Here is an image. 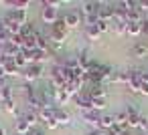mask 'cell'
<instances>
[{
	"mask_svg": "<svg viewBox=\"0 0 148 135\" xmlns=\"http://www.w3.org/2000/svg\"><path fill=\"white\" fill-rule=\"evenodd\" d=\"M45 125H47V129H57V127H59L57 119H53V121H49V123H45Z\"/></svg>",
	"mask_w": 148,
	"mask_h": 135,
	"instance_id": "cell-30",
	"label": "cell"
},
{
	"mask_svg": "<svg viewBox=\"0 0 148 135\" xmlns=\"http://www.w3.org/2000/svg\"><path fill=\"white\" fill-rule=\"evenodd\" d=\"M41 18H43V22L45 24H55L57 20H59V12H57V8L55 6H51L49 2H41Z\"/></svg>",
	"mask_w": 148,
	"mask_h": 135,
	"instance_id": "cell-1",
	"label": "cell"
},
{
	"mask_svg": "<svg viewBox=\"0 0 148 135\" xmlns=\"http://www.w3.org/2000/svg\"><path fill=\"white\" fill-rule=\"evenodd\" d=\"M106 105H108L106 97H97V99H91V107H93V111H97V113H101V111L106 109Z\"/></svg>",
	"mask_w": 148,
	"mask_h": 135,
	"instance_id": "cell-22",
	"label": "cell"
},
{
	"mask_svg": "<svg viewBox=\"0 0 148 135\" xmlns=\"http://www.w3.org/2000/svg\"><path fill=\"white\" fill-rule=\"evenodd\" d=\"M87 135H106V133H103L101 129H91V131H89Z\"/></svg>",
	"mask_w": 148,
	"mask_h": 135,
	"instance_id": "cell-31",
	"label": "cell"
},
{
	"mask_svg": "<svg viewBox=\"0 0 148 135\" xmlns=\"http://www.w3.org/2000/svg\"><path fill=\"white\" fill-rule=\"evenodd\" d=\"M55 109H57V107H43V109L39 111V119H43L45 123L53 121V119H55Z\"/></svg>",
	"mask_w": 148,
	"mask_h": 135,
	"instance_id": "cell-15",
	"label": "cell"
},
{
	"mask_svg": "<svg viewBox=\"0 0 148 135\" xmlns=\"http://www.w3.org/2000/svg\"><path fill=\"white\" fill-rule=\"evenodd\" d=\"M4 85H8V83H6V81H0V89H2Z\"/></svg>",
	"mask_w": 148,
	"mask_h": 135,
	"instance_id": "cell-36",
	"label": "cell"
},
{
	"mask_svg": "<svg viewBox=\"0 0 148 135\" xmlns=\"http://www.w3.org/2000/svg\"><path fill=\"white\" fill-rule=\"evenodd\" d=\"M122 135H126V133H122Z\"/></svg>",
	"mask_w": 148,
	"mask_h": 135,
	"instance_id": "cell-37",
	"label": "cell"
},
{
	"mask_svg": "<svg viewBox=\"0 0 148 135\" xmlns=\"http://www.w3.org/2000/svg\"><path fill=\"white\" fill-rule=\"evenodd\" d=\"M4 71H6V77H18V75H23V71L14 65V61H8L4 65Z\"/></svg>",
	"mask_w": 148,
	"mask_h": 135,
	"instance_id": "cell-16",
	"label": "cell"
},
{
	"mask_svg": "<svg viewBox=\"0 0 148 135\" xmlns=\"http://www.w3.org/2000/svg\"><path fill=\"white\" fill-rule=\"evenodd\" d=\"M81 87H83V81L81 79H71L67 85H65V91L71 95V97H77L81 93Z\"/></svg>",
	"mask_w": 148,
	"mask_h": 135,
	"instance_id": "cell-11",
	"label": "cell"
},
{
	"mask_svg": "<svg viewBox=\"0 0 148 135\" xmlns=\"http://www.w3.org/2000/svg\"><path fill=\"white\" fill-rule=\"evenodd\" d=\"M41 73H43V65L35 63V65H29V67L23 71V77H25L27 83H33V81H37V79L41 77Z\"/></svg>",
	"mask_w": 148,
	"mask_h": 135,
	"instance_id": "cell-4",
	"label": "cell"
},
{
	"mask_svg": "<svg viewBox=\"0 0 148 135\" xmlns=\"http://www.w3.org/2000/svg\"><path fill=\"white\" fill-rule=\"evenodd\" d=\"M51 30H57V32H61V34H67V32H69V26L65 24V20H63V18H59V20L53 24V28H51Z\"/></svg>",
	"mask_w": 148,
	"mask_h": 135,
	"instance_id": "cell-25",
	"label": "cell"
},
{
	"mask_svg": "<svg viewBox=\"0 0 148 135\" xmlns=\"http://www.w3.org/2000/svg\"><path fill=\"white\" fill-rule=\"evenodd\" d=\"M87 95H89L91 99L106 97V95H108V89H106V85H103V83H91V89L87 91Z\"/></svg>",
	"mask_w": 148,
	"mask_h": 135,
	"instance_id": "cell-12",
	"label": "cell"
},
{
	"mask_svg": "<svg viewBox=\"0 0 148 135\" xmlns=\"http://www.w3.org/2000/svg\"><path fill=\"white\" fill-rule=\"evenodd\" d=\"M116 127V117L110 115V113H101V119H99V129L101 131H112Z\"/></svg>",
	"mask_w": 148,
	"mask_h": 135,
	"instance_id": "cell-9",
	"label": "cell"
},
{
	"mask_svg": "<svg viewBox=\"0 0 148 135\" xmlns=\"http://www.w3.org/2000/svg\"><path fill=\"white\" fill-rule=\"evenodd\" d=\"M124 111L128 113V117H130V115H138V113H140V111H138V109H136V107H134L132 103H130V105H128V107H126Z\"/></svg>",
	"mask_w": 148,
	"mask_h": 135,
	"instance_id": "cell-29",
	"label": "cell"
},
{
	"mask_svg": "<svg viewBox=\"0 0 148 135\" xmlns=\"http://www.w3.org/2000/svg\"><path fill=\"white\" fill-rule=\"evenodd\" d=\"M0 135H8V133H6V129H4L2 125H0Z\"/></svg>",
	"mask_w": 148,
	"mask_h": 135,
	"instance_id": "cell-35",
	"label": "cell"
},
{
	"mask_svg": "<svg viewBox=\"0 0 148 135\" xmlns=\"http://www.w3.org/2000/svg\"><path fill=\"white\" fill-rule=\"evenodd\" d=\"M21 36L23 38H33V36H37V30H35V26L29 22V24H25L23 28H21Z\"/></svg>",
	"mask_w": 148,
	"mask_h": 135,
	"instance_id": "cell-19",
	"label": "cell"
},
{
	"mask_svg": "<svg viewBox=\"0 0 148 135\" xmlns=\"http://www.w3.org/2000/svg\"><path fill=\"white\" fill-rule=\"evenodd\" d=\"M114 117H116V127L126 133V129H128V113L126 111H118Z\"/></svg>",
	"mask_w": 148,
	"mask_h": 135,
	"instance_id": "cell-14",
	"label": "cell"
},
{
	"mask_svg": "<svg viewBox=\"0 0 148 135\" xmlns=\"http://www.w3.org/2000/svg\"><path fill=\"white\" fill-rule=\"evenodd\" d=\"M97 28H99V32L103 34V32H108V30H112V22H106V20H99V22H97Z\"/></svg>",
	"mask_w": 148,
	"mask_h": 135,
	"instance_id": "cell-28",
	"label": "cell"
},
{
	"mask_svg": "<svg viewBox=\"0 0 148 135\" xmlns=\"http://www.w3.org/2000/svg\"><path fill=\"white\" fill-rule=\"evenodd\" d=\"M23 119H25L31 127H35L37 121H39V113H37V111H27V113H23Z\"/></svg>",
	"mask_w": 148,
	"mask_h": 135,
	"instance_id": "cell-23",
	"label": "cell"
},
{
	"mask_svg": "<svg viewBox=\"0 0 148 135\" xmlns=\"http://www.w3.org/2000/svg\"><path fill=\"white\" fill-rule=\"evenodd\" d=\"M142 34L148 36V22H142Z\"/></svg>",
	"mask_w": 148,
	"mask_h": 135,
	"instance_id": "cell-34",
	"label": "cell"
},
{
	"mask_svg": "<svg viewBox=\"0 0 148 135\" xmlns=\"http://www.w3.org/2000/svg\"><path fill=\"white\" fill-rule=\"evenodd\" d=\"M114 12H116V6H114V4H110V2H99V10H97L99 20L112 22V20H114Z\"/></svg>",
	"mask_w": 148,
	"mask_h": 135,
	"instance_id": "cell-2",
	"label": "cell"
},
{
	"mask_svg": "<svg viewBox=\"0 0 148 135\" xmlns=\"http://www.w3.org/2000/svg\"><path fill=\"white\" fill-rule=\"evenodd\" d=\"M29 135H45V131H41V129H35V127H33Z\"/></svg>",
	"mask_w": 148,
	"mask_h": 135,
	"instance_id": "cell-32",
	"label": "cell"
},
{
	"mask_svg": "<svg viewBox=\"0 0 148 135\" xmlns=\"http://www.w3.org/2000/svg\"><path fill=\"white\" fill-rule=\"evenodd\" d=\"M75 103H77V107L81 109V113H85V111H91L93 107H91V97L87 95V93H79L77 97H75Z\"/></svg>",
	"mask_w": 148,
	"mask_h": 135,
	"instance_id": "cell-8",
	"label": "cell"
},
{
	"mask_svg": "<svg viewBox=\"0 0 148 135\" xmlns=\"http://www.w3.org/2000/svg\"><path fill=\"white\" fill-rule=\"evenodd\" d=\"M55 119H57L59 125H65V127H69L73 123V115L69 111H65V109H59V107L55 109Z\"/></svg>",
	"mask_w": 148,
	"mask_h": 135,
	"instance_id": "cell-7",
	"label": "cell"
},
{
	"mask_svg": "<svg viewBox=\"0 0 148 135\" xmlns=\"http://www.w3.org/2000/svg\"><path fill=\"white\" fill-rule=\"evenodd\" d=\"M63 20H65V24H67L69 30H71V28H77V26L81 24V14H79L77 10H69V12L63 16Z\"/></svg>",
	"mask_w": 148,
	"mask_h": 135,
	"instance_id": "cell-6",
	"label": "cell"
},
{
	"mask_svg": "<svg viewBox=\"0 0 148 135\" xmlns=\"http://www.w3.org/2000/svg\"><path fill=\"white\" fill-rule=\"evenodd\" d=\"M126 34H130V36H140V34H142V22H128Z\"/></svg>",
	"mask_w": 148,
	"mask_h": 135,
	"instance_id": "cell-18",
	"label": "cell"
},
{
	"mask_svg": "<svg viewBox=\"0 0 148 135\" xmlns=\"http://www.w3.org/2000/svg\"><path fill=\"white\" fill-rule=\"evenodd\" d=\"M8 20H12V22H16V24H21V26H25V24H29V12L27 10H8L6 14H4Z\"/></svg>",
	"mask_w": 148,
	"mask_h": 135,
	"instance_id": "cell-3",
	"label": "cell"
},
{
	"mask_svg": "<svg viewBox=\"0 0 148 135\" xmlns=\"http://www.w3.org/2000/svg\"><path fill=\"white\" fill-rule=\"evenodd\" d=\"M81 119L87 123V125H91L93 129H99V119H101V113H97V111H85V113H81Z\"/></svg>",
	"mask_w": 148,
	"mask_h": 135,
	"instance_id": "cell-5",
	"label": "cell"
},
{
	"mask_svg": "<svg viewBox=\"0 0 148 135\" xmlns=\"http://www.w3.org/2000/svg\"><path fill=\"white\" fill-rule=\"evenodd\" d=\"M99 10V2H81V18L85 16H91V14H97Z\"/></svg>",
	"mask_w": 148,
	"mask_h": 135,
	"instance_id": "cell-10",
	"label": "cell"
},
{
	"mask_svg": "<svg viewBox=\"0 0 148 135\" xmlns=\"http://www.w3.org/2000/svg\"><path fill=\"white\" fill-rule=\"evenodd\" d=\"M140 93H142V95H148V83H144V85H142V89H140Z\"/></svg>",
	"mask_w": 148,
	"mask_h": 135,
	"instance_id": "cell-33",
	"label": "cell"
},
{
	"mask_svg": "<svg viewBox=\"0 0 148 135\" xmlns=\"http://www.w3.org/2000/svg\"><path fill=\"white\" fill-rule=\"evenodd\" d=\"M85 36H87L89 41H99L101 32H99L97 26H85Z\"/></svg>",
	"mask_w": 148,
	"mask_h": 135,
	"instance_id": "cell-20",
	"label": "cell"
},
{
	"mask_svg": "<svg viewBox=\"0 0 148 135\" xmlns=\"http://www.w3.org/2000/svg\"><path fill=\"white\" fill-rule=\"evenodd\" d=\"M31 129H33V127H31L23 117L16 121V135H29V133H31Z\"/></svg>",
	"mask_w": 148,
	"mask_h": 135,
	"instance_id": "cell-17",
	"label": "cell"
},
{
	"mask_svg": "<svg viewBox=\"0 0 148 135\" xmlns=\"http://www.w3.org/2000/svg\"><path fill=\"white\" fill-rule=\"evenodd\" d=\"M112 30H114L118 36H122V34H126L128 24H124V22H114V20H112Z\"/></svg>",
	"mask_w": 148,
	"mask_h": 135,
	"instance_id": "cell-26",
	"label": "cell"
},
{
	"mask_svg": "<svg viewBox=\"0 0 148 135\" xmlns=\"http://www.w3.org/2000/svg\"><path fill=\"white\" fill-rule=\"evenodd\" d=\"M146 53H148V47H146V45H142V43H138V45H134V47H132V55H134V57H138V59L146 57Z\"/></svg>",
	"mask_w": 148,
	"mask_h": 135,
	"instance_id": "cell-21",
	"label": "cell"
},
{
	"mask_svg": "<svg viewBox=\"0 0 148 135\" xmlns=\"http://www.w3.org/2000/svg\"><path fill=\"white\" fill-rule=\"evenodd\" d=\"M140 117H142L140 113L138 115H130L128 117V127H140Z\"/></svg>",
	"mask_w": 148,
	"mask_h": 135,
	"instance_id": "cell-27",
	"label": "cell"
},
{
	"mask_svg": "<svg viewBox=\"0 0 148 135\" xmlns=\"http://www.w3.org/2000/svg\"><path fill=\"white\" fill-rule=\"evenodd\" d=\"M69 99H71V95H69L65 89H57V91H55V107L63 109V105H67Z\"/></svg>",
	"mask_w": 148,
	"mask_h": 135,
	"instance_id": "cell-13",
	"label": "cell"
},
{
	"mask_svg": "<svg viewBox=\"0 0 148 135\" xmlns=\"http://www.w3.org/2000/svg\"><path fill=\"white\" fill-rule=\"evenodd\" d=\"M8 99H14V97H12V87H10V85H4L2 89H0V103H2V101H8Z\"/></svg>",
	"mask_w": 148,
	"mask_h": 135,
	"instance_id": "cell-24",
	"label": "cell"
}]
</instances>
